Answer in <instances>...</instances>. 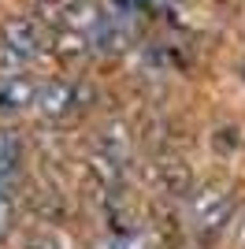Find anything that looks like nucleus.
Wrapping results in <instances>:
<instances>
[{
    "label": "nucleus",
    "mask_w": 245,
    "mask_h": 249,
    "mask_svg": "<svg viewBox=\"0 0 245 249\" xmlns=\"http://www.w3.org/2000/svg\"><path fill=\"white\" fill-rule=\"evenodd\" d=\"M34 104L45 119H67V115L82 112L86 104H93V89L74 78H52L34 93Z\"/></svg>",
    "instance_id": "f03ea898"
},
{
    "label": "nucleus",
    "mask_w": 245,
    "mask_h": 249,
    "mask_svg": "<svg viewBox=\"0 0 245 249\" xmlns=\"http://www.w3.org/2000/svg\"><path fill=\"white\" fill-rule=\"evenodd\" d=\"M156 231H160V238L163 242H178V227H175V216L171 212H167V216H163V212H156Z\"/></svg>",
    "instance_id": "9b49d317"
},
{
    "label": "nucleus",
    "mask_w": 245,
    "mask_h": 249,
    "mask_svg": "<svg viewBox=\"0 0 245 249\" xmlns=\"http://www.w3.org/2000/svg\"><path fill=\"white\" fill-rule=\"evenodd\" d=\"M230 212H234V194L227 182H204L201 190L190 194V227L204 246L227 231Z\"/></svg>",
    "instance_id": "f257e3e1"
},
{
    "label": "nucleus",
    "mask_w": 245,
    "mask_h": 249,
    "mask_svg": "<svg viewBox=\"0 0 245 249\" xmlns=\"http://www.w3.org/2000/svg\"><path fill=\"white\" fill-rule=\"evenodd\" d=\"M22 171V138L8 126H0V178L15 182Z\"/></svg>",
    "instance_id": "423d86ee"
},
{
    "label": "nucleus",
    "mask_w": 245,
    "mask_h": 249,
    "mask_svg": "<svg viewBox=\"0 0 245 249\" xmlns=\"http://www.w3.org/2000/svg\"><path fill=\"white\" fill-rule=\"evenodd\" d=\"M26 205L37 212L41 219H49V223H56V219H63V197L56 194V190H45L41 182H34L30 190H26Z\"/></svg>",
    "instance_id": "0eeeda50"
},
{
    "label": "nucleus",
    "mask_w": 245,
    "mask_h": 249,
    "mask_svg": "<svg viewBox=\"0 0 245 249\" xmlns=\"http://www.w3.org/2000/svg\"><path fill=\"white\" fill-rule=\"evenodd\" d=\"M26 67H30V63L22 60L19 52L11 49L8 41H0V78H15V74H22Z\"/></svg>",
    "instance_id": "1a4fd4ad"
},
{
    "label": "nucleus",
    "mask_w": 245,
    "mask_h": 249,
    "mask_svg": "<svg viewBox=\"0 0 245 249\" xmlns=\"http://www.w3.org/2000/svg\"><path fill=\"white\" fill-rule=\"evenodd\" d=\"M49 52L56 56V60L63 63V67H74V63H82L86 56L93 52V41L86 30H74V26H63V30L52 34V45Z\"/></svg>",
    "instance_id": "39448f33"
},
{
    "label": "nucleus",
    "mask_w": 245,
    "mask_h": 249,
    "mask_svg": "<svg viewBox=\"0 0 245 249\" xmlns=\"http://www.w3.org/2000/svg\"><path fill=\"white\" fill-rule=\"evenodd\" d=\"M0 41H8L26 63H34L41 52H45V26H41L34 15H11V19H4V26H0Z\"/></svg>",
    "instance_id": "20e7f679"
},
{
    "label": "nucleus",
    "mask_w": 245,
    "mask_h": 249,
    "mask_svg": "<svg viewBox=\"0 0 245 249\" xmlns=\"http://www.w3.org/2000/svg\"><path fill=\"white\" fill-rule=\"evenodd\" d=\"M15 212H19V201H15V182L0 178V242L15 231Z\"/></svg>",
    "instance_id": "6e6552de"
},
{
    "label": "nucleus",
    "mask_w": 245,
    "mask_h": 249,
    "mask_svg": "<svg viewBox=\"0 0 245 249\" xmlns=\"http://www.w3.org/2000/svg\"><path fill=\"white\" fill-rule=\"evenodd\" d=\"M156 4H163V0H141V8H156Z\"/></svg>",
    "instance_id": "f8f14e48"
},
{
    "label": "nucleus",
    "mask_w": 245,
    "mask_h": 249,
    "mask_svg": "<svg viewBox=\"0 0 245 249\" xmlns=\"http://www.w3.org/2000/svg\"><path fill=\"white\" fill-rule=\"evenodd\" d=\"M22 249H63V246H60L56 234H49V231H34V234L22 238Z\"/></svg>",
    "instance_id": "9d476101"
},
{
    "label": "nucleus",
    "mask_w": 245,
    "mask_h": 249,
    "mask_svg": "<svg viewBox=\"0 0 245 249\" xmlns=\"http://www.w3.org/2000/svg\"><path fill=\"white\" fill-rule=\"evenodd\" d=\"M145 178H149V186L160 197H190L193 194V171H190V164H182V156L167 153V149H160L145 164Z\"/></svg>",
    "instance_id": "7ed1b4c3"
}]
</instances>
